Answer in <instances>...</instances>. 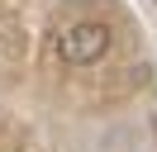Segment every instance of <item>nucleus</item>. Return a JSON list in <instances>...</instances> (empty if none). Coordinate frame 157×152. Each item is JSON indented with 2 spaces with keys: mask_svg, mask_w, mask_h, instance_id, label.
<instances>
[{
  "mask_svg": "<svg viewBox=\"0 0 157 152\" xmlns=\"http://www.w3.org/2000/svg\"><path fill=\"white\" fill-rule=\"evenodd\" d=\"M109 52V24L100 19H71L57 28V57L71 66H90Z\"/></svg>",
  "mask_w": 157,
  "mask_h": 152,
  "instance_id": "1",
  "label": "nucleus"
}]
</instances>
